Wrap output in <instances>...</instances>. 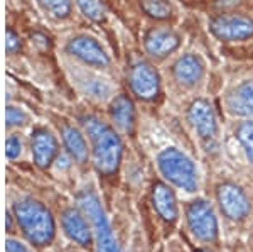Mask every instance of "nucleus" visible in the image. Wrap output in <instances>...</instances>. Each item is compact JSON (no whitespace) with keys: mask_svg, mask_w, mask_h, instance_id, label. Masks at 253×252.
Masks as SVG:
<instances>
[{"mask_svg":"<svg viewBox=\"0 0 253 252\" xmlns=\"http://www.w3.org/2000/svg\"><path fill=\"white\" fill-rule=\"evenodd\" d=\"M228 107L236 115H253V80L236 85L228 95Z\"/></svg>","mask_w":253,"mask_h":252,"instance_id":"obj_16","label":"nucleus"},{"mask_svg":"<svg viewBox=\"0 0 253 252\" xmlns=\"http://www.w3.org/2000/svg\"><path fill=\"white\" fill-rule=\"evenodd\" d=\"M219 208L230 220L242 222L250 213V200L247 193L233 183H224L218 188Z\"/></svg>","mask_w":253,"mask_h":252,"instance_id":"obj_6","label":"nucleus"},{"mask_svg":"<svg viewBox=\"0 0 253 252\" xmlns=\"http://www.w3.org/2000/svg\"><path fill=\"white\" fill-rule=\"evenodd\" d=\"M63 142L69 156L78 164H84L88 161V146L81 132L73 125H63Z\"/></svg>","mask_w":253,"mask_h":252,"instance_id":"obj_18","label":"nucleus"},{"mask_svg":"<svg viewBox=\"0 0 253 252\" xmlns=\"http://www.w3.org/2000/svg\"><path fill=\"white\" fill-rule=\"evenodd\" d=\"M152 205L156 212L162 220L174 222L179 215L177 210V200L172 190L164 183H156L152 190Z\"/></svg>","mask_w":253,"mask_h":252,"instance_id":"obj_14","label":"nucleus"},{"mask_svg":"<svg viewBox=\"0 0 253 252\" xmlns=\"http://www.w3.org/2000/svg\"><path fill=\"white\" fill-rule=\"evenodd\" d=\"M187 227L201 242H214L218 239V218L213 206L206 200H194L186 208Z\"/></svg>","mask_w":253,"mask_h":252,"instance_id":"obj_5","label":"nucleus"},{"mask_svg":"<svg viewBox=\"0 0 253 252\" xmlns=\"http://www.w3.org/2000/svg\"><path fill=\"white\" fill-rule=\"evenodd\" d=\"M15 223L24 239L36 247H46L56 235V222L44 203L34 198H19L12 206Z\"/></svg>","mask_w":253,"mask_h":252,"instance_id":"obj_1","label":"nucleus"},{"mask_svg":"<svg viewBox=\"0 0 253 252\" xmlns=\"http://www.w3.org/2000/svg\"><path fill=\"white\" fill-rule=\"evenodd\" d=\"M78 203L91 223L93 244L96 247V252H124L113 234V229L98 195L93 190H84L78 195Z\"/></svg>","mask_w":253,"mask_h":252,"instance_id":"obj_3","label":"nucleus"},{"mask_svg":"<svg viewBox=\"0 0 253 252\" xmlns=\"http://www.w3.org/2000/svg\"><path fill=\"white\" fill-rule=\"evenodd\" d=\"M189 122L193 124L198 136L205 141H213L218 136V124H216V115L210 101L196 100L189 107Z\"/></svg>","mask_w":253,"mask_h":252,"instance_id":"obj_11","label":"nucleus"},{"mask_svg":"<svg viewBox=\"0 0 253 252\" xmlns=\"http://www.w3.org/2000/svg\"><path fill=\"white\" fill-rule=\"evenodd\" d=\"M39 5L51 15L64 19L71 14V0H38Z\"/></svg>","mask_w":253,"mask_h":252,"instance_id":"obj_20","label":"nucleus"},{"mask_svg":"<svg viewBox=\"0 0 253 252\" xmlns=\"http://www.w3.org/2000/svg\"><path fill=\"white\" fill-rule=\"evenodd\" d=\"M211 31L224 41L247 39L253 36V20L245 15H218L211 20Z\"/></svg>","mask_w":253,"mask_h":252,"instance_id":"obj_8","label":"nucleus"},{"mask_svg":"<svg viewBox=\"0 0 253 252\" xmlns=\"http://www.w3.org/2000/svg\"><path fill=\"white\" fill-rule=\"evenodd\" d=\"M110 115L115 125L124 132H132L135 125V110L132 100L126 95H118L110 105Z\"/></svg>","mask_w":253,"mask_h":252,"instance_id":"obj_17","label":"nucleus"},{"mask_svg":"<svg viewBox=\"0 0 253 252\" xmlns=\"http://www.w3.org/2000/svg\"><path fill=\"white\" fill-rule=\"evenodd\" d=\"M61 227H63L64 235L78 244L81 247H86L93 244V229L88 217L81 208H66L61 213Z\"/></svg>","mask_w":253,"mask_h":252,"instance_id":"obj_7","label":"nucleus"},{"mask_svg":"<svg viewBox=\"0 0 253 252\" xmlns=\"http://www.w3.org/2000/svg\"><path fill=\"white\" fill-rule=\"evenodd\" d=\"M145 14L156 19H167L172 14V5L167 0H140Z\"/></svg>","mask_w":253,"mask_h":252,"instance_id":"obj_19","label":"nucleus"},{"mask_svg":"<svg viewBox=\"0 0 253 252\" xmlns=\"http://www.w3.org/2000/svg\"><path fill=\"white\" fill-rule=\"evenodd\" d=\"M205 75V64L201 58L196 54H186L179 58L174 64V76L179 83L186 85V87H193L198 83Z\"/></svg>","mask_w":253,"mask_h":252,"instance_id":"obj_15","label":"nucleus"},{"mask_svg":"<svg viewBox=\"0 0 253 252\" xmlns=\"http://www.w3.org/2000/svg\"><path fill=\"white\" fill-rule=\"evenodd\" d=\"M80 5V9L84 12V15H88L89 19L98 20L103 17V7L98 0H76Z\"/></svg>","mask_w":253,"mask_h":252,"instance_id":"obj_22","label":"nucleus"},{"mask_svg":"<svg viewBox=\"0 0 253 252\" xmlns=\"http://www.w3.org/2000/svg\"><path fill=\"white\" fill-rule=\"evenodd\" d=\"M22 152V141H20L19 136H10L5 142V154L9 159H17Z\"/></svg>","mask_w":253,"mask_h":252,"instance_id":"obj_23","label":"nucleus"},{"mask_svg":"<svg viewBox=\"0 0 253 252\" xmlns=\"http://www.w3.org/2000/svg\"><path fill=\"white\" fill-rule=\"evenodd\" d=\"M130 87L137 97L144 100H152L159 93L161 80H159L157 71L149 63L140 61V63L133 64L130 70Z\"/></svg>","mask_w":253,"mask_h":252,"instance_id":"obj_9","label":"nucleus"},{"mask_svg":"<svg viewBox=\"0 0 253 252\" xmlns=\"http://www.w3.org/2000/svg\"><path fill=\"white\" fill-rule=\"evenodd\" d=\"M83 125L91 141V151L95 168L100 174L110 176L117 173L118 166L124 154V144H122L118 134L110 127L108 124L101 122L96 117H84Z\"/></svg>","mask_w":253,"mask_h":252,"instance_id":"obj_2","label":"nucleus"},{"mask_svg":"<svg viewBox=\"0 0 253 252\" xmlns=\"http://www.w3.org/2000/svg\"><path fill=\"white\" fill-rule=\"evenodd\" d=\"M31 149L34 162L41 169L51 166L54 157L58 156V141L47 129H36L31 137Z\"/></svg>","mask_w":253,"mask_h":252,"instance_id":"obj_12","label":"nucleus"},{"mask_svg":"<svg viewBox=\"0 0 253 252\" xmlns=\"http://www.w3.org/2000/svg\"><path fill=\"white\" fill-rule=\"evenodd\" d=\"M68 51L69 54L81 59L83 63L91 64V66L105 68L110 64L108 54L105 52V50L96 39L89 38V36H78V38L71 39L68 43Z\"/></svg>","mask_w":253,"mask_h":252,"instance_id":"obj_10","label":"nucleus"},{"mask_svg":"<svg viewBox=\"0 0 253 252\" xmlns=\"http://www.w3.org/2000/svg\"><path fill=\"white\" fill-rule=\"evenodd\" d=\"M5 251L7 252H32V249L26 242L19 241V239L9 237L5 241Z\"/></svg>","mask_w":253,"mask_h":252,"instance_id":"obj_25","label":"nucleus"},{"mask_svg":"<svg viewBox=\"0 0 253 252\" xmlns=\"http://www.w3.org/2000/svg\"><path fill=\"white\" fill-rule=\"evenodd\" d=\"M157 164L166 180H169L174 186L193 193L198 190L199 178L194 162L175 148L164 149L157 157Z\"/></svg>","mask_w":253,"mask_h":252,"instance_id":"obj_4","label":"nucleus"},{"mask_svg":"<svg viewBox=\"0 0 253 252\" xmlns=\"http://www.w3.org/2000/svg\"><path fill=\"white\" fill-rule=\"evenodd\" d=\"M196 252H210V251H203V249H199V251H196Z\"/></svg>","mask_w":253,"mask_h":252,"instance_id":"obj_27","label":"nucleus"},{"mask_svg":"<svg viewBox=\"0 0 253 252\" xmlns=\"http://www.w3.org/2000/svg\"><path fill=\"white\" fill-rule=\"evenodd\" d=\"M7 127H15V125H22L26 122V113L17 107H7L5 113Z\"/></svg>","mask_w":253,"mask_h":252,"instance_id":"obj_24","label":"nucleus"},{"mask_svg":"<svg viewBox=\"0 0 253 252\" xmlns=\"http://www.w3.org/2000/svg\"><path fill=\"white\" fill-rule=\"evenodd\" d=\"M179 36L172 29L167 27H156V29L149 31L145 36V50L149 54L156 56V58H164L169 52L177 50L179 46Z\"/></svg>","mask_w":253,"mask_h":252,"instance_id":"obj_13","label":"nucleus"},{"mask_svg":"<svg viewBox=\"0 0 253 252\" xmlns=\"http://www.w3.org/2000/svg\"><path fill=\"white\" fill-rule=\"evenodd\" d=\"M5 48H7V52H15L20 48V39L17 38L12 29H7V43H5Z\"/></svg>","mask_w":253,"mask_h":252,"instance_id":"obj_26","label":"nucleus"},{"mask_svg":"<svg viewBox=\"0 0 253 252\" xmlns=\"http://www.w3.org/2000/svg\"><path fill=\"white\" fill-rule=\"evenodd\" d=\"M236 137L242 142L245 152H247L248 159L253 162V120L243 122L236 131Z\"/></svg>","mask_w":253,"mask_h":252,"instance_id":"obj_21","label":"nucleus"}]
</instances>
